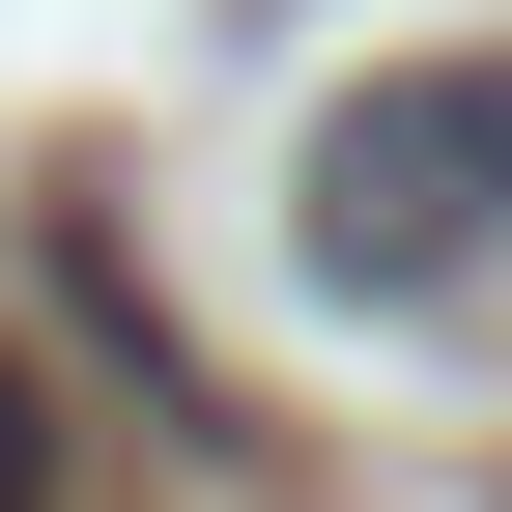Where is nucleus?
<instances>
[{
    "instance_id": "1",
    "label": "nucleus",
    "mask_w": 512,
    "mask_h": 512,
    "mask_svg": "<svg viewBox=\"0 0 512 512\" xmlns=\"http://www.w3.org/2000/svg\"><path fill=\"white\" fill-rule=\"evenodd\" d=\"M285 228H313V285H342V313H427V285L512 228V57H399V86H342Z\"/></svg>"
},
{
    "instance_id": "2",
    "label": "nucleus",
    "mask_w": 512,
    "mask_h": 512,
    "mask_svg": "<svg viewBox=\"0 0 512 512\" xmlns=\"http://www.w3.org/2000/svg\"><path fill=\"white\" fill-rule=\"evenodd\" d=\"M0 512H57V399H29V370H0Z\"/></svg>"
}]
</instances>
